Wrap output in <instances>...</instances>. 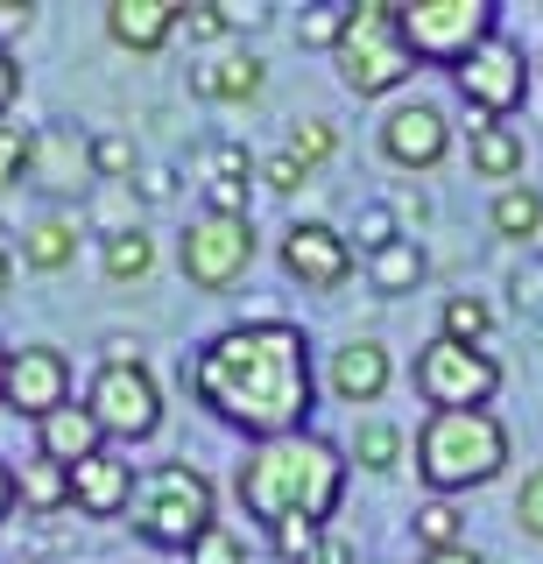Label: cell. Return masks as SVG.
Segmentation results:
<instances>
[{"label":"cell","instance_id":"obj_1","mask_svg":"<svg viewBox=\"0 0 543 564\" xmlns=\"http://www.w3.org/2000/svg\"><path fill=\"white\" fill-rule=\"evenodd\" d=\"M191 395L205 402L219 423L248 431L254 445L290 431H311V346L290 317H248V325H226L219 339L198 346V360H184Z\"/></svg>","mask_w":543,"mask_h":564},{"label":"cell","instance_id":"obj_2","mask_svg":"<svg viewBox=\"0 0 543 564\" xmlns=\"http://www.w3.org/2000/svg\"><path fill=\"white\" fill-rule=\"evenodd\" d=\"M234 494L254 522H332L339 516V494H346V458L332 437L318 431H290L269 437V445H248L234 473Z\"/></svg>","mask_w":543,"mask_h":564},{"label":"cell","instance_id":"obj_3","mask_svg":"<svg viewBox=\"0 0 543 564\" xmlns=\"http://www.w3.org/2000/svg\"><path fill=\"white\" fill-rule=\"evenodd\" d=\"M501 466H508V431L495 410H437L416 431V473H424V487L437 501L487 487Z\"/></svg>","mask_w":543,"mask_h":564},{"label":"cell","instance_id":"obj_4","mask_svg":"<svg viewBox=\"0 0 543 564\" xmlns=\"http://www.w3.org/2000/svg\"><path fill=\"white\" fill-rule=\"evenodd\" d=\"M128 516H134V536H149L155 551H191L219 522V494L191 458H170V466H149L134 480Z\"/></svg>","mask_w":543,"mask_h":564},{"label":"cell","instance_id":"obj_5","mask_svg":"<svg viewBox=\"0 0 543 564\" xmlns=\"http://www.w3.org/2000/svg\"><path fill=\"white\" fill-rule=\"evenodd\" d=\"M332 64H339V85L354 99H389L395 85L416 70L410 43H402V8H389V0H360L346 35H339V50H332Z\"/></svg>","mask_w":543,"mask_h":564},{"label":"cell","instance_id":"obj_6","mask_svg":"<svg viewBox=\"0 0 543 564\" xmlns=\"http://www.w3.org/2000/svg\"><path fill=\"white\" fill-rule=\"evenodd\" d=\"M487 35H495V8H487V0H410V8H402V43L424 64L459 70Z\"/></svg>","mask_w":543,"mask_h":564},{"label":"cell","instance_id":"obj_7","mask_svg":"<svg viewBox=\"0 0 543 564\" xmlns=\"http://www.w3.org/2000/svg\"><path fill=\"white\" fill-rule=\"evenodd\" d=\"M495 388H501V367H495V352H480V346H459V339L437 332V339L416 352V395L431 402V416L437 410H487Z\"/></svg>","mask_w":543,"mask_h":564},{"label":"cell","instance_id":"obj_8","mask_svg":"<svg viewBox=\"0 0 543 564\" xmlns=\"http://www.w3.org/2000/svg\"><path fill=\"white\" fill-rule=\"evenodd\" d=\"M85 410L99 416V431H107V445H142V437L163 431V388L142 360H120V367H99L93 388H85Z\"/></svg>","mask_w":543,"mask_h":564},{"label":"cell","instance_id":"obj_9","mask_svg":"<svg viewBox=\"0 0 543 564\" xmlns=\"http://www.w3.org/2000/svg\"><path fill=\"white\" fill-rule=\"evenodd\" d=\"M452 78H459V99H466L473 120H508L522 99H530V57H522V43L501 35V29L487 35Z\"/></svg>","mask_w":543,"mask_h":564},{"label":"cell","instance_id":"obj_10","mask_svg":"<svg viewBox=\"0 0 543 564\" xmlns=\"http://www.w3.org/2000/svg\"><path fill=\"white\" fill-rule=\"evenodd\" d=\"M177 269L191 290H234L254 269V219H219V212L191 219L177 240Z\"/></svg>","mask_w":543,"mask_h":564},{"label":"cell","instance_id":"obj_11","mask_svg":"<svg viewBox=\"0 0 543 564\" xmlns=\"http://www.w3.org/2000/svg\"><path fill=\"white\" fill-rule=\"evenodd\" d=\"M8 402L14 416H29V423H43L50 410H64L72 402V360H64V346H22V352H8Z\"/></svg>","mask_w":543,"mask_h":564},{"label":"cell","instance_id":"obj_12","mask_svg":"<svg viewBox=\"0 0 543 564\" xmlns=\"http://www.w3.org/2000/svg\"><path fill=\"white\" fill-rule=\"evenodd\" d=\"M452 149V120L437 113L431 99H402L381 113V155H389L395 170H437Z\"/></svg>","mask_w":543,"mask_h":564},{"label":"cell","instance_id":"obj_13","mask_svg":"<svg viewBox=\"0 0 543 564\" xmlns=\"http://www.w3.org/2000/svg\"><path fill=\"white\" fill-rule=\"evenodd\" d=\"M283 269L290 282H304V290H339L346 275H354V240L346 234H332L325 219H296L290 234H283Z\"/></svg>","mask_w":543,"mask_h":564},{"label":"cell","instance_id":"obj_14","mask_svg":"<svg viewBox=\"0 0 543 564\" xmlns=\"http://www.w3.org/2000/svg\"><path fill=\"white\" fill-rule=\"evenodd\" d=\"M395 381V360L381 339H346L339 352H332V395L346 402V410H367V402H381Z\"/></svg>","mask_w":543,"mask_h":564},{"label":"cell","instance_id":"obj_15","mask_svg":"<svg viewBox=\"0 0 543 564\" xmlns=\"http://www.w3.org/2000/svg\"><path fill=\"white\" fill-rule=\"evenodd\" d=\"M128 501H134V466L128 458L99 452V458H85V466H72V508L78 516L113 522V516H128Z\"/></svg>","mask_w":543,"mask_h":564},{"label":"cell","instance_id":"obj_16","mask_svg":"<svg viewBox=\"0 0 543 564\" xmlns=\"http://www.w3.org/2000/svg\"><path fill=\"white\" fill-rule=\"evenodd\" d=\"M177 22H184V0H113L107 8V35L134 57H155L177 35Z\"/></svg>","mask_w":543,"mask_h":564},{"label":"cell","instance_id":"obj_17","mask_svg":"<svg viewBox=\"0 0 543 564\" xmlns=\"http://www.w3.org/2000/svg\"><path fill=\"white\" fill-rule=\"evenodd\" d=\"M36 452L57 458V466L72 473V466H85V458L107 452V431H99V416L85 410V402H64V410H50V416L36 423Z\"/></svg>","mask_w":543,"mask_h":564},{"label":"cell","instance_id":"obj_18","mask_svg":"<svg viewBox=\"0 0 543 564\" xmlns=\"http://www.w3.org/2000/svg\"><path fill=\"white\" fill-rule=\"evenodd\" d=\"M93 170V149L78 141V128H43L36 134V163H29V184L36 191H78V176Z\"/></svg>","mask_w":543,"mask_h":564},{"label":"cell","instance_id":"obj_19","mask_svg":"<svg viewBox=\"0 0 543 564\" xmlns=\"http://www.w3.org/2000/svg\"><path fill=\"white\" fill-rule=\"evenodd\" d=\"M78 261V219L72 212H50V219H36L22 234V269H36V275H64Z\"/></svg>","mask_w":543,"mask_h":564},{"label":"cell","instance_id":"obj_20","mask_svg":"<svg viewBox=\"0 0 543 564\" xmlns=\"http://www.w3.org/2000/svg\"><path fill=\"white\" fill-rule=\"evenodd\" d=\"M14 501H22L29 516H57V508H72V473L43 452L22 458V466H14Z\"/></svg>","mask_w":543,"mask_h":564},{"label":"cell","instance_id":"obj_21","mask_svg":"<svg viewBox=\"0 0 543 564\" xmlns=\"http://www.w3.org/2000/svg\"><path fill=\"white\" fill-rule=\"evenodd\" d=\"M473 170L487 184H515L522 176V134L501 128V120H473Z\"/></svg>","mask_w":543,"mask_h":564},{"label":"cell","instance_id":"obj_22","mask_svg":"<svg viewBox=\"0 0 543 564\" xmlns=\"http://www.w3.org/2000/svg\"><path fill=\"white\" fill-rule=\"evenodd\" d=\"M191 85H198V99H219V106H248L261 93V57H219L205 70H191Z\"/></svg>","mask_w":543,"mask_h":564},{"label":"cell","instance_id":"obj_23","mask_svg":"<svg viewBox=\"0 0 543 564\" xmlns=\"http://www.w3.org/2000/svg\"><path fill=\"white\" fill-rule=\"evenodd\" d=\"M487 219H495L501 240H536V234H543V191H530V184H501Z\"/></svg>","mask_w":543,"mask_h":564},{"label":"cell","instance_id":"obj_24","mask_svg":"<svg viewBox=\"0 0 543 564\" xmlns=\"http://www.w3.org/2000/svg\"><path fill=\"white\" fill-rule=\"evenodd\" d=\"M367 275H374L381 296H410L416 282L431 275V261H424V247H416V240H395V247H381V254L367 261Z\"/></svg>","mask_w":543,"mask_h":564},{"label":"cell","instance_id":"obj_25","mask_svg":"<svg viewBox=\"0 0 543 564\" xmlns=\"http://www.w3.org/2000/svg\"><path fill=\"white\" fill-rule=\"evenodd\" d=\"M155 269V240L134 226V234H113V240H99V275L107 282H142Z\"/></svg>","mask_w":543,"mask_h":564},{"label":"cell","instance_id":"obj_26","mask_svg":"<svg viewBox=\"0 0 543 564\" xmlns=\"http://www.w3.org/2000/svg\"><path fill=\"white\" fill-rule=\"evenodd\" d=\"M354 458H360L367 473H389L395 458H402V431H395V423H381V416H367L360 437H354Z\"/></svg>","mask_w":543,"mask_h":564},{"label":"cell","instance_id":"obj_27","mask_svg":"<svg viewBox=\"0 0 543 564\" xmlns=\"http://www.w3.org/2000/svg\"><path fill=\"white\" fill-rule=\"evenodd\" d=\"M459 508L452 501H424L416 508V543H424V551H459Z\"/></svg>","mask_w":543,"mask_h":564},{"label":"cell","instance_id":"obj_28","mask_svg":"<svg viewBox=\"0 0 543 564\" xmlns=\"http://www.w3.org/2000/svg\"><path fill=\"white\" fill-rule=\"evenodd\" d=\"M283 149H290V155H296V163H304V170H325L332 155H339V134H332L325 120H296Z\"/></svg>","mask_w":543,"mask_h":564},{"label":"cell","instance_id":"obj_29","mask_svg":"<svg viewBox=\"0 0 543 564\" xmlns=\"http://www.w3.org/2000/svg\"><path fill=\"white\" fill-rule=\"evenodd\" d=\"M487 325H495V311H487L480 296H445V339L480 346V339H487Z\"/></svg>","mask_w":543,"mask_h":564},{"label":"cell","instance_id":"obj_30","mask_svg":"<svg viewBox=\"0 0 543 564\" xmlns=\"http://www.w3.org/2000/svg\"><path fill=\"white\" fill-rule=\"evenodd\" d=\"M29 163H36V134H29V128H8V120H0V191L29 184Z\"/></svg>","mask_w":543,"mask_h":564},{"label":"cell","instance_id":"obj_31","mask_svg":"<svg viewBox=\"0 0 543 564\" xmlns=\"http://www.w3.org/2000/svg\"><path fill=\"white\" fill-rule=\"evenodd\" d=\"M346 22H354V8H311L304 22H296V43H304V50H339Z\"/></svg>","mask_w":543,"mask_h":564},{"label":"cell","instance_id":"obj_32","mask_svg":"<svg viewBox=\"0 0 543 564\" xmlns=\"http://www.w3.org/2000/svg\"><path fill=\"white\" fill-rule=\"evenodd\" d=\"M269 543H275V557H283V564H311V557H318V543H325V529L318 522H275Z\"/></svg>","mask_w":543,"mask_h":564},{"label":"cell","instance_id":"obj_33","mask_svg":"<svg viewBox=\"0 0 543 564\" xmlns=\"http://www.w3.org/2000/svg\"><path fill=\"white\" fill-rule=\"evenodd\" d=\"M191 564H248V543H240V529H226V522H213L198 543L184 551Z\"/></svg>","mask_w":543,"mask_h":564},{"label":"cell","instance_id":"obj_34","mask_svg":"<svg viewBox=\"0 0 543 564\" xmlns=\"http://www.w3.org/2000/svg\"><path fill=\"white\" fill-rule=\"evenodd\" d=\"M85 149H93V176H107V184L134 176V141L128 134H93Z\"/></svg>","mask_w":543,"mask_h":564},{"label":"cell","instance_id":"obj_35","mask_svg":"<svg viewBox=\"0 0 543 564\" xmlns=\"http://www.w3.org/2000/svg\"><path fill=\"white\" fill-rule=\"evenodd\" d=\"M177 29L191 35V43H219V35L234 29V22H226L219 0H184V22H177Z\"/></svg>","mask_w":543,"mask_h":564},{"label":"cell","instance_id":"obj_36","mask_svg":"<svg viewBox=\"0 0 543 564\" xmlns=\"http://www.w3.org/2000/svg\"><path fill=\"white\" fill-rule=\"evenodd\" d=\"M354 240H360V254L374 261L381 247H395V240H402V234H395V212H389V205H367V212H360V226H354Z\"/></svg>","mask_w":543,"mask_h":564},{"label":"cell","instance_id":"obj_37","mask_svg":"<svg viewBox=\"0 0 543 564\" xmlns=\"http://www.w3.org/2000/svg\"><path fill=\"white\" fill-rule=\"evenodd\" d=\"M311 176H318V170H304V163H296V155H290V149H275V155H269V163H261V184H269V191H275V198H290V191H304V184H311Z\"/></svg>","mask_w":543,"mask_h":564},{"label":"cell","instance_id":"obj_38","mask_svg":"<svg viewBox=\"0 0 543 564\" xmlns=\"http://www.w3.org/2000/svg\"><path fill=\"white\" fill-rule=\"evenodd\" d=\"M205 212H219V219H248V176H213V184H205Z\"/></svg>","mask_w":543,"mask_h":564},{"label":"cell","instance_id":"obj_39","mask_svg":"<svg viewBox=\"0 0 543 564\" xmlns=\"http://www.w3.org/2000/svg\"><path fill=\"white\" fill-rule=\"evenodd\" d=\"M515 516H522V529H530V536L543 543V466L530 473V480H522V494H515Z\"/></svg>","mask_w":543,"mask_h":564},{"label":"cell","instance_id":"obj_40","mask_svg":"<svg viewBox=\"0 0 543 564\" xmlns=\"http://www.w3.org/2000/svg\"><path fill=\"white\" fill-rule=\"evenodd\" d=\"M36 29V8H29V0H0V50L14 43V35H29Z\"/></svg>","mask_w":543,"mask_h":564},{"label":"cell","instance_id":"obj_41","mask_svg":"<svg viewBox=\"0 0 543 564\" xmlns=\"http://www.w3.org/2000/svg\"><path fill=\"white\" fill-rule=\"evenodd\" d=\"M14 99H22V64H14V50H0V120H8Z\"/></svg>","mask_w":543,"mask_h":564},{"label":"cell","instance_id":"obj_42","mask_svg":"<svg viewBox=\"0 0 543 564\" xmlns=\"http://www.w3.org/2000/svg\"><path fill=\"white\" fill-rule=\"evenodd\" d=\"M170 191H177V170H163V163H155V170L142 176V198H149V205H163Z\"/></svg>","mask_w":543,"mask_h":564},{"label":"cell","instance_id":"obj_43","mask_svg":"<svg viewBox=\"0 0 543 564\" xmlns=\"http://www.w3.org/2000/svg\"><path fill=\"white\" fill-rule=\"evenodd\" d=\"M14 269H22V254H14V234L0 226V296L14 290Z\"/></svg>","mask_w":543,"mask_h":564},{"label":"cell","instance_id":"obj_44","mask_svg":"<svg viewBox=\"0 0 543 564\" xmlns=\"http://www.w3.org/2000/svg\"><path fill=\"white\" fill-rule=\"evenodd\" d=\"M416 564H487V557H480V551H466V543H459V551H424Z\"/></svg>","mask_w":543,"mask_h":564},{"label":"cell","instance_id":"obj_45","mask_svg":"<svg viewBox=\"0 0 543 564\" xmlns=\"http://www.w3.org/2000/svg\"><path fill=\"white\" fill-rule=\"evenodd\" d=\"M8 516H14V466L0 458V522H8Z\"/></svg>","mask_w":543,"mask_h":564},{"label":"cell","instance_id":"obj_46","mask_svg":"<svg viewBox=\"0 0 543 564\" xmlns=\"http://www.w3.org/2000/svg\"><path fill=\"white\" fill-rule=\"evenodd\" d=\"M8 352H14V346H0V395H8Z\"/></svg>","mask_w":543,"mask_h":564}]
</instances>
